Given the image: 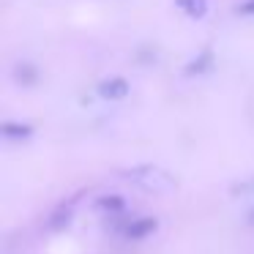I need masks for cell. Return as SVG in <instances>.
I'll return each instance as SVG.
<instances>
[{"label":"cell","mask_w":254,"mask_h":254,"mask_svg":"<svg viewBox=\"0 0 254 254\" xmlns=\"http://www.w3.org/2000/svg\"><path fill=\"white\" fill-rule=\"evenodd\" d=\"M99 96L101 99H123V96H128V82L123 77H112V79H104V82L99 85Z\"/></svg>","instance_id":"1"},{"label":"cell","mask_w":254,"mask_h":254,"mask_svg":"<svg viewBox=\"0 0 254 254\" xmlns=\"http://www.w3.org/2000/svg\"><path fill=\"white\" fill-rule=\"evenodd\" d=\"M156 230V219H134L126 224V238H131V241H139V238L150 235V232Z\"/></svg>","instance_id":"2"},{"label":"cell","mask_w":254,"mask_h":254,"mask_svg":"<svg viewBox=\"0 0 254 254\" xmlns=\"http://www.w3.org/2000/svg\"><path fill=\"white\" fill-rule=\"evenodd\" d=\"M3 137L6 139H28L30 134H33V128L25 126V123H3Z\"/></svg>","instance_id":"3"},{"label":"cell","mask_w":254,"mask_h":254,"mask_svg":"<svg viewBox=\"0 0 254 254\" xmlns=\"http://www.w3.org/2000/svg\"><path fill=\"white\" fill-rule=\"evenodd\" d=\"M178 8L189 17H202L208 8V0H178Z\"/></svg>","instance_id":"4"},{"label":"cell","mask_w":254,"mask_h":254,"mask_svg":"<svg viewBox=\"0 0 254 254\" xmlns=\"http://www.w3.org/2000/svg\"><path fill=\"white\" fill-rule=\"evenodd\" d=\"M99 208L104 210V213H121V210L126 208V202H123V197H118V194H110V197L99 199Z\"/></svg>","instance_id":"5"},{"label":"cell","mask_w":254,"mask_h":254,"mask_svg":"<svg viewBox=\"0 0 254 254\" xmlns=\"http://www.w3.org/2000/svg\"><path fill=\"white\" fill-rule=\"evenodd\" d=\"M17 79L19 82H36V68L33 66H17Z\"/></svg>","instance_id":"6"},{"label":"cell","mask_w":254,"mask_h":254,"mask_svg":"<svg viewBox=\"0 0 254 254\" xmlns=\"http://www.w3.org/2000/svg\"><path fill=\"white\" fill-rule=\"evenodd\" d=\"M210 63V52H202V58H199V61H194L191 66H189V74H194V71H205V66H208Z\"/></svg>","instance_id":"7"},{"label":"cell","mask_w":254,"mask_h":254,"mask_svg":"<svg viewBox=\"0 0 254 254\" xmlns=\"http://www.w3.org/2000/svg\"><path fill=\"white\" fill-rule=\"evenodd\" d=\"M238 11L241 14H254V0H246L243 6H238Z\"/></svg>","instance_id":"8"}]
</instances>
